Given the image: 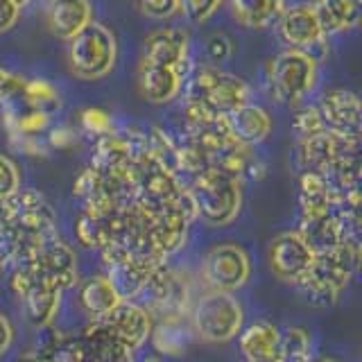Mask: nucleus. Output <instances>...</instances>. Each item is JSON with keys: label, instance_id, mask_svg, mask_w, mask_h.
<instances>
[{"label": "nucleus", "instance_id": "b1692460", "mask_svg": "<svg viewBox=\"0 0 362 362\" xmlns=\"http://www.w3.org/2000/svg\"><path fill=\"white\" fill-rule=\"evenodd\" d=\"M224 0H179L181 9L184 11V16L195 23V25H202V23H206L215 11L222 7Z\"/></svg>", "mask_w": 362, "mask_h": 362}, {"label": "nucleus", "instance_id": "bb28decb", "mask_svg": "<svg viewBox=\"0 0 362 362\" xmlns=\"http://www.w3.org/2000/svg\"><path fill=\"white\" fill-rule=\"evenodd\" d=\"M25 90V79L0 68V100H11V98H23Z\"/></svg>", "mask_w": 362, "mask_h": 362}, {"label": "nucleus", "instance_id": "a878e982", "mask_svg": "<svg viewBox=\"0 0 362 362\" xmlns=\"http://www.w3.org/2000/svg\"><path fill=\"white\" fill-rule=\"evenodd\" d=\"M294 129L301 134V139H305V136H313L317 132H324V124H322V118H320V111H317V107L301 109L297 113V118H294Z\"/></svg>", "mask_w": 362, "mask_h": 362}, {"label": "nucleus", "instance_id": "7ed1b4c3", "mask_svg": "<svg viewBox=\"0 0 362 362\" xmlns=\"http://www.w3.org/2000/svg\"><path fill=\"white\" fill-rule=\"evenodd\" d=\"M358 263V245H339L326 252H317L315 260L297 288L317 303H331L349 286Z\"/></svg>", "mask_w": 362, "mask_h": 362}, {"label": "nucleus", "instance_id": "4468645a", "mask_svg": "<svg viewBox=\"0 0 362 362\" xmlns=\"http://www.w3.org/2000/svg\"><path fill=\"white\" fill-rule=\"evenodd\" d=\"M107 328L111 335L116 337V342L122 349H139L152 333V320L141 305H136L132 301H122L116 310H111L107 317Z\"/></svg>", "mask_w": 362, "mask_h": 362}, {"label": "nucleus", "instance_id": "6ab92c4d", "mask_svg": "<svg viewBox=\"0 0 362 362\" xmlns=\"http://www.w3.org/2000/svg\"><path fill=\"white\" fill-rule=\"evenodd\" d=\"M362 0H320L315 7L317 18L322 23V30L328 34L344 32L358 25Z\"/></svg>", "mask_w": 362, "mask_h": 362}, {"label": "nucleus", "instance_id": "0eeeda50", "mask_svg": "<svg viewBox=\"0 0 362 362\" xmlns=\"http://www.w3.org/2000/svg\"><path fill=\"white\" fill-rule=\"evenodd\" d=\"M252 276L249 254L235 243H220L211 247L202 260V279L213 292L233 294Z\"/></svg>", "mask_w": 362, "mask_h": 362}, {"label": "nucleus", "instance_id": "412c9836", "mask_svg": "<svg viewBox=\"0 0 362 362\" xmlns=\"http://www.w3.org/2000/svg\"><path fill=\"white\" fill-rule=\"evenodd\" d=\"M79 301H82L88 315L105 320L111 310H116L122 303V297L107 276H95L84 283L82 292H79Z\"/></svg>", "mask_w": 362, "mask_h": 362}, {"label": "nucleus", "instance_id": "9d476101", "mask_svg": "<svg viewBox=\"0 0 362 362\" xmlns=\"http://www.w3.org/2000/svg\"><path fill=\"white\" fill-rule=\"evenodd\" d=\"M326 132H333L344 139H360V100L356 93L344 88L328 90L317 105Z\"/></svg>", "mask_w": 362, "mask_h": 362}, {"label": "nucleus", "instance_id": "f03ea898", "mask_svg": "<svg viewBox=\"0 0 362 362\" xmlns=\"http://www.w3.org/2000/svg\"><path fill=\"white\" fill-rule=\"evenodd\" d=\"M188 197L192 202L195 215L211 226L231 224L243 206L240 177L229 170L209 165L195 175V184L190 186Z\"/></svg>", "mask_w": 362, "mask_h": 362}, {"label": "nucleus", "instance_id": "aec40b11", "mask_svg": "<svg viewBox=\"0 0 362 362\" xmlns=\"http://www.w3.org/2000/svg\"><path fill=\"white\" fill-rule=\"evenodd\" d=\"M286 9V0H231L235 21L245 28L260 30L279 21Z\"/></svg>", "mask_w": 362, "mask_h": 362}, {"label": "nucleus", "instance_id": "f3484780", "mask_svg": "<svg viewBox=\"0 0 362 362\" xmlns=\"http://www.w3.org/2000/svg\"><path fill=\"white\" fill-rule=\"evenodd\" d=\"M45 18L54 37L73 41L93 18V7L88 0H50Z\"/></svg>", "mask_w": 362, "mask_h": 362}, {"label": "nucleus", "instance_id": "a211bd4d", "mask_svg": "<svg viewBox=\"0 0 362 362\" xmlns=\"http://www.w3.org/2000/svg\"><path fill=\"white\" fill-rule=\"evenodd\" d=\"M281 331L269 322H254L240 331V351L247 362H279Z\"/></svg>", "mask_w": 362, "mask_h": 362}, {"label": "nucleus", "instance_id": "4be33fe9", "mask_svg": "<svg viewBox=\"0 0 362 362\" xmlns=\"http://www.w3.org/2000/svg\"><path fill=\"white\" fill-rule=\"evenodd\" d=\"M310 358V337L303 328H288L281 333L279 362H305Z\"/></svg>", "mask_w": 362, "mask_h": 362}, {"label": "nucleus", "instance_id": "c756f323", "mask_svg": "<svg viewBox=\"0 0 362 362\" xmlns=\"http://www.w3.org/2000/svg\"><path fill=\"white\" fill-rule=\"evenodd\" d=\"M21 7L11 0H0V34L9 32L18 23Z\"/></svg>", "mask_w": 362, "mask_h": 362}, {"label": "nucleus", "instance_id": "9b49d317", "mask_svg": "<svg viewBox=\"0 0 362 362\" xmlns=\"http://www.w3.org/2000/svg\"><path fill=\"white\" fill-rule=\"evenodd\" d=\"M279 37L288 45V50L308 52L315 45H320L326 34L322 30V23L317 18V11L313 5H297L290 9H283L279 16Z\"/></svg>", "mask_w": 362, "mask_h": 362}, {"label": "nucleus", "instance_id": "c85d7f7f", "mask_svg": "<svg viewBox=\"0 0 362 362\" xmlns=\"http://www.w3.org/2000/svg\"><path fill=\"white\" fill-rule=\"evenodd\" d=\"M82 122H84L86 129L95 132V134H102V136H107L109 129H111V118L107 116L105 111H100V109H88V111H84Z\"/></svg>", "mask_w": 362, "mask_h": 362}, {"label": "nucleus", "instance_id": "f704fd0d", "mask_svg": "<svg viewBox=\"0 0 362 362\" xmlns=\"http://www.w3.org/2000/svg\"><path fill=\"white\" fill-rule=\"evenodd\" d=\"M0 226H3V222H0Z\"/></svg>", "mask_w": 362, "mask_h": 362}, {"label": "nucleus", "instance_id": "7c9ffc66", "mask_svg": "<svg viewBox=\"0 0 362 362\" xmlns=\"http://www.w3.org/2000/svg\"><path fill=\"white\" fill-rule=\"evenodd\" d=\"M206 50H209V54L213 57V59L222 62V59H226V57L231 54V41L226 39L224 34H215V37L206 43Z\"/></svg>", "mask_w": 362, "mask_h": 362}, {"label": "nucleus", "instance_id": "dca6fc26", "mask_svg": "<svg viewBox=\"0 0 362 362\" xmlns=\"http://www.w3.org/2000/svg\"><path fill=\"white\" fill-rule=\"evenodd\" d=\"M186 77L188 73L165 64H141V90L145 100H150L152 105H168L170 100H175L181 86H184Z\"/></svg>", "mask_w": 362, "mask_h": 362}, {"label": "nucleus", "instance_id": "39448f33", "mask_svg": "<svg viewBox=\"0 0 362 362\" xmlns=\"http://www.w3.org/2000/svg\"><path fill=\"white\" fill-rule=\"evenodd\" d=\"M192 333L202 342L209 344H224L240 335L245 324L243 305L233 294L226 292H209L197 301L192 308Z\"/></svg>", "mask_w": 362, "mask_h": 362}, {"label": "nucleus", "instance_id": "2f4dec72", "mask_svg": "<svg viewBox=\"0 0 362 362\" xmlns=\"http://www.w3.org/2000/svg\"><path fill=\"white\" fill-rule=\"evenodd\" d=\"M11 342H14V326H11L5 313H0V356L7 354Z\"/></svg>", "mask_w": 362, "mask_h": 362}, {"label": "nucleus", "instance_id": "393cba45", "mask_svg": "<svg viewBox=\"0 0 362 362\" xmlns=\"http://www.w3.org/2000/svg\"><path fill=\"white\" fill-rule=\"evenodd\" d=\"M136 7H139L143 16L154 18V21L173 18L181 9L179 0H136Z\"/></svg>", "mask_w": 362, "mask_h": 362}, {"label": "nucleus", "instance_id": "5701e85b", "mask_svg": "<svg viewBox=\"0 0 362 362\" xmlns=\"http://www.w3.org/2000/svg\"><path fill=\"white\" fill-rule=\"evenodd\" d=\"M21 192V173L18 165L9 156L0 154V206Z\"/></svg>", "mask_w": 362, "mask_h": 362}, {"label": "nucleus", "instance_id": "72a5a7b5", "mask_svg": "<svg viewBox=\"0 0 362 362\" xmlns=\"http://www.w3.org/2000/svg\"><path fill=\"white\" fill-rule=\"evenodd\" d=\"M0 105H3V100H0Z\"/></svg>", "mask_w": 362, "mask_h": 362}, {"label": "nucleus", "instance_id": "cd10ccee", "mask_svg": "<svg viewBox=\"0 0 362 362\" xmlns=\"http://www.w3.org/2000/svg\"><path fill=\"white\" fill-rule=\"evenodd\" d=\"M170 339H175V342H173L175 344V351L184 349V344H186V331H184V328L179 331V328L173 326V324H163L156 331V335H154V342H156L158 351H168Z\"/></svg>", "mask_w": 362, "mask_h": 362}, {"label": "nucleus", "instance_id": "2eb2a0df", "mask_svg": "<svg viewBox=\"0 0 362 362\" xmlns=\"http://www.w3.org/2000/svg\"><path fill=\"white\" fill-rule=\"evenodd\" d=\"M224 127L238 145L254 147L272 134V116L263 107L249 102L224 118Z\"/></svg>", "mask_w": 362, "mask_h": 362}, {"label": "nucleus", "instance_id": "6e6552de", "mask_svg": "<svg viewBox=\"0 0 362 362\" xmlns=\"http://www.w3.org/2000/svg\"><path fill=\"white\" fill-rule=\"evenodd\" d=\"M14 288L21 297L23 313H25L32 326H48L54 320L62 303V288H57L43 279H37L18 265L14 272Z\"/></svg>", "mask_w": 362, "mask_h": 362}, {"label": "nucleus", "instance_id": "1a4fd4ad", "mask_svg": "<svg viewBox=\"0 0 362 362\" xmlns=\"http://www.w3.org/2000/svg\"><path fill=\"white\" fill-rule=\"evenodd\" d=\"M315 252L301 231H283L269 245V269L274 276L288 283H297L308 274Z\"/></svg>", "mask_w": 362, "mask_h": 362}, {"label": "nucleus", "instance_id": "423d86ee", "mask_svg": "<svg viewBox=\"0 0 362 362\" xmlns=\"http://www.w3.org/2000/svg\"><path fill=\"white\" fill-rule=\"evenodd\" d=\"M317 84L315 57L301 50H283L269 64V88L283 105H299Z\"/></svg>", "mask_w": 362, "mask_h": 362}, {"label": "nucleus", "instance_id": "f257e3e1", "mask_svg": "<svg viewBox=\"0 0 362 362\" xmlns=\"http://www.w3.org/2000/svg\"><path fill=\"white\" fill-rule=\"evenodd\" d=\"M184 98L188 120L226 118L235 109L252 102V86L238 75L213 66H202L192 71Z\"/></svg>", "mask_w": 362, "mask_h": 362}, {"label": "nucleus", "instance_id": "473e14b6", "mask_svg": "<svg viewBox=\"0 0 362 362\" xmlns=\"http://www.w3.org/2000/svg\"><path fill=\"white\" fill-rule=\"evenodd\" d=\"M305 362H342V360H337V358H317V360H313V358H308Z\"/></svg>", "mask_w": 362, "mask_h": 362}, {"label": "nucleus", "instance_id": "ddd939ff", "mask_svg": "<svg viewBox=\"0 0 362 362\" xmlns=\"http://www.w3.org/2000/svg\"><path fill=\"white\" fill-rule=\"evenodd\" d=\"M143 62L165 64L190 75V43L188 32L181 28H165L152 32L145 41Z\"/></svg>", "mask_w": 362, "mask_h": 362}, {"label": "nucleus", "instance_id": "20e7f679", "mask_svg": "<svg viewBox=\"0 0 362 362\" xmlns=\"http://www.w3.org/2000/svg\"><path fill=\"white\" fill-rule=\"evenodd\" d=\"M118 45L116 37L102 23L90 21L88 25L71 41L68 50V64L75 77L93 82V79L107 77L116 66Z\"/></svg>", "mask_w": 362, "mask_h": 362}, {"label": "nucleus", "instance_id": "f8f14e48", "mask_svg": "<svg viewBox=\"0 0 362 362\" xmlns=\"http://www.w3.org/2000/svg\"><path fill=\"white\" fill-rule=\"evenodd\" d=\"M358 152V141L344 139L333 132H317L313 136H305L299 145V161L305 168V173H324L331 168L337 158Z\"/></svg>", "mask_w": 362, "mask_h": 362}]
</instances>
